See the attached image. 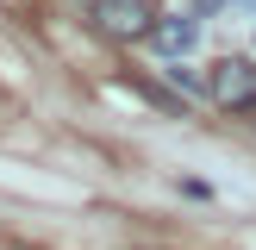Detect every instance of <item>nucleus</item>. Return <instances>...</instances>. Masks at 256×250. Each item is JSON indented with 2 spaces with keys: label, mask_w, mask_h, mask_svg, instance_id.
I'll return each instance as SVG.
<instances>
[{
  "label": "nucleus",
  "mask_w": 256,
  "mask_h": 250,
  "mask_svg": "<svg viewBox=\"0 0 256 250\" xmlns=\"http://www.w3.org/2000/svg\"><path fill=\"white\" fill-rule=\"evenodd\" d=\"M206 94L219 100V106H232V112H256V62H250V56H225V62H212Z\"/></svg>",
  "instance_id": "1"
},
{
  "label": "nucleus",
  "mask_w": 256,
  "mask_h": 250,
  "mask_svg": "<svg viewBox=\"0 0 256 250\" xmlns=\"http://www.w3.org/2000/svg\"><path fill=\"white\" fill-rule=\"evenodd\" d=\"M94 19L112 38H150V25L162 12H156V0H94Z\"/></svg>",
  "instance_id": "2"
},
{
  "label": "nucleus",
  "mask_w": 256,
  "mask_h": 250,
  "mask_svg": "<svg viewBox=\"0 0 256 250\" xmlns=\"http://www.w3.org/2000/svg\"><path fill=\"white\" fill-rule=\"evenodd\" d=\"M150 44H156L169 62H182L188 50L200 44V19H194V12H162V19L150 25Z\"/></svg>",
  "instance_id": "3"
},
{
  "label": "nucleus",
  "mask_w": 256,
  "mask_h": 250,
  "mask_svg": "<svg viewBox=\"0 0 256 250\" xmlns=\"http://www.w3.org/2000/svg\"><path fill=\"white\" fill-rule=\"evenodd\" d=\"M169 82H175V88H188V94H194V88H206L194 69H182V62H169Z\"/></svg>",
  "instance_id": "4"
}]
</instances>
